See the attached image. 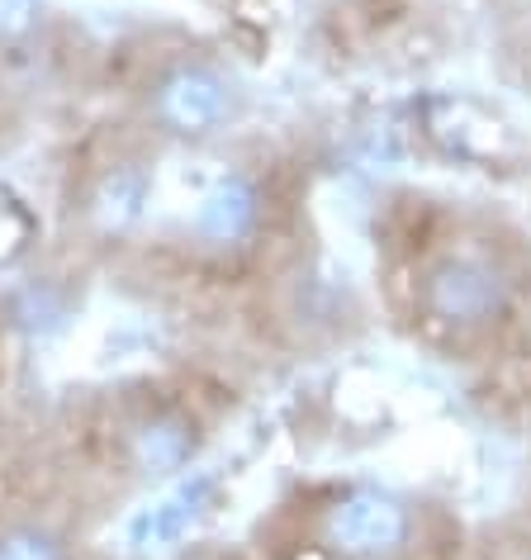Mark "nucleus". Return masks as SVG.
<instances>
[{"instance_id": "obj_6", "label": "nucleus", "mask_w": 531, "mask_h": 560, "mask_svg": "<svg viewBox=\"0 0 531 560\" xmlns=\"http://www.w3.org/2000/svg\"><path fill=\"white\" fill-rule=\"evenodd\" d=\"M138 200H143V180H138V176H115V180L105 186V195H101V214H105V223L133 219V214H138Z\"/></svg>"}, {"instance_id": "obj_1", "label": "nucleus", "mask_w": 531, "mask_h": 560, "mask_svg": "<svg viewBox=\"0 0 531 560\" xmlns=\"http://www.w3.org/2000/svg\"><path fill=\"white\" fill-rule=\"evenodd\" d=\"M332 537L346 551H385L403 537V509L385 494H356L332 513Z\"/></svg>"}, {"instance_id": "obj_5", "label": "nucleus", "mask_w": 531, "mask_h": 560, "mask_svg": "<svg viewBox=\"0 0 531 560\" xmlns=\"http://www.w3.org/2000/svg\"><path fill=\"white\" fill-rule=\"evenodd\" d=\"M200 494H204V485L194 489V494H176V499L157 503V509H148L133 523V546H148V551H166V546H176L190 532L194 513H200Z\"/></svg>"}, {"instance_id": "obj_8", "label": "nucleus", "mask_w": 531, "mask_h": 560, "mask_svg": "<svg viewBox=\"0 0 531 560\" xmlns=\"http://www.w3.org/2000/svg\"><path fill=\"white\" fill-rule=\"evenodd\" d=\"M0 560H58V551L38 532H15V537L0 541Z\"/></svg>"}, {"instance_id": "obj_2", "label": "nucleus", "mask_w": 531, "mask_h": 560, "mask_svg": "<svg viewBox=\"0 0 531 560\" xmlns=\"http://www.w3.org/2000/svg\"><path fill=\"white\" fill-rule=\"evenodd\" d=\"M223 109H228V95L209 72H176L162 86V115L186 133H204L209 124L223 119Z\"/></svg>"}, {"instance_id": "obj_3", "label": "nucleus", "mask_w": 531, "mask_h": 560, "mask_svg": "<svg viewBox=\"0 0 531 560\" xmlns=\"http://www.w3.org/2000/svg\"><path fill=\"white\" fill-rule=\"evenodd\" d=\"M432 304H437L446 318H480L498 304V285L480 266H446V271L432 280Z\"/></svg>"}, {"instance_id": "obj_4", "label": "nucleus", "mask_w": 531, "mask_h": 560, "mask_svg": "<svg viewBox=\"0 0 531 560\" xmlns=\"http://www.w3.org/2000/svg\"><path fill=\"white\" fill-rule=\"evenodd\" d=\"M251 219H257V195H251L247 180H219L214 190L204 195V205H200V233L204 237H214V243H228V237H243L251 229Z\"/></svg>"}, {"instance_id": "obj_7", "label": "nucleus", "mask_w": 531, "mask_h": 560, "mask_svg": "<svg viewBox=\"0 0 531 560\" xmlns=\"http://www.w3.org/2000/svg\"><path fill=\"white\" fill-rule=\"evenodd\" d=\"M180 456H186V432H180V428H148L143 460H152V466H162V470H172V466H180Z\"/></svg>"}, {"instance_id": "obj_9", "label": "nucleus", "mask_w": 531, "mask_h": 560, "mask_svg": "<svg viewBox=\"0 0 531 560\" xmlns=\"http://www.w3.org/2000/svg\"><path fill=\"white\" fill-rule=\"evenodd\" d=\"M38 0H0V34H20L34 20Z\"/></svg>"}]
</instances>
